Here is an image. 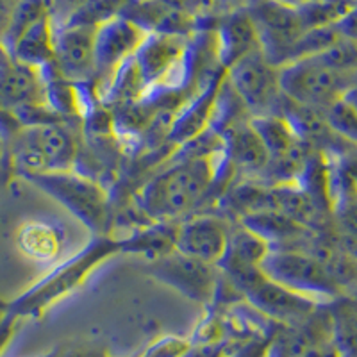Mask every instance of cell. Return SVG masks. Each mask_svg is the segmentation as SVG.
<instances>
[{
    "label": "cell",
    "mask_w": 357,
    "mask_h": 357,
    "mask_svg": "<svg viewBox=\"0 0 357 357\" xmlns=\"http://www.w3.org/2000/svg\"><path fill=\"white\" fill-rule=\"evenodd\" d=\"M227 162L225 149L181 158L142 188L138 207L143 215L162 223L186 218L209 197Z\"/></svg>",
    "instance_id": "6da1fadb"
},
{
    "label": "cell",
    "mask_w": 357,
    "mask_h": 357,
    "mask_svg": "<svg viewBox=\"0 0 357 357\" xmlns=\"http://www.w3.org/2000/svg\"><path fill=\"white\" fill-rule=\"evenodd\" d=\"M9 146L22 175L75 170L81 152L77 136L65 122L18 127Z\"/></svg>",
    "instance_id": "7a4b0ae2"
},
{
    "label": "cell",
    "mask_w": 357,
    "mask_h": 357,
    "mask_svg": "<svg viewBox=\"0 0 357 357\" xmlns=\"http://www.w3.org/2000/svg\"><path fill=\"white\" fill-rule=\"evenodd\" d=\"M33 184L61 202L77 220L93 232H104L109 225L111 204L107 191L97 178L75 170L27 174Z\"/></svg>",
    "instance_id": "3957f363"
},
{
    "label": "cell",
    "mask_w": 357,
    "mask_h": 357,
    "mask_svg": "<svg viewBox=\"0 0 357 357\" xmlns=\"http://www.w3.org/2000/svg\"><path fill=\"white\" fill-rule=\"evenodd\" d=\"M357 72H340L317 57L293 61L279 68L280 91L288 100L317 111H327L343 100Z\"/></svg>",
    "instance_id": "277c9868"
},
{
    "label": "cell",
    "mask_w": 357,
    "mask_h": 357,
    "mask_svg": "<svg viewBox=\"0 0 357 357\" xmlns=\"http://www.w3.org/2000/svg\"><path fill=\"white\" fill-rule=\"evenodd\" d=\"M223 273V272H222ZM248 304L264 317L280 325H296L312 317L321 304L280 286L263 272V268H245L232 273H223Z\"/></svg>",
    "instance_id": "5b68a950"
},
{
    "label": "cell",
    "mask_w": 357,
    "mask_h": 357,
    "mask_svg": "<svg viewBox=\"0 0 357 357\" xmlns=\"http://www.w3.org/2000/svg\"><path fill=\"white\" fill-rule=\"evenodd\" d=\"M261 268L280 286L321 305L343 296L324 264L301 248H270Z\"/></svg>",
    "instance_id": "8992f818"
},
{
    "label": "cell",
    "mask_w": 357,
    "mask_h": 357,
    "mask_svg": "<svg viewBox=\"0 0 357 357\" xmlns=\"http://www.w3.org/2000/svg\"><path fill=\"white\" fill-rule=\"evenodd\" d=\"M149 93L168 91L183 84L191 66V43L188 36L151 33L134 56Z\"/></svg>",
    "instance_id": "52a82bcc"
},
{
    "label": "cell",
    "mask_w": 357,
    "mask_h": 357,
    "mask_svg": "<svg viewBox=\"0 0 357 357\" xmlns=\"http://www.w3.org/2000/svg\"><path fill=\"white\" fill-rule=\"evenodd\" d=\"M247 13L256 27L263 56L277 68L288 65L293 45L305 33L298 9L279 0H252Z\"/></svg>",
    "instance_id": "ba28073f"
},
{
    "label": "cell",
    "mask_w": 357,
    "mask_h": 357,
    "mask_svg": "<svg viewBox=\"0 0 357 357\" xmlns=\"http://www.w3.org/2000/svg\"><path fill=\"white\" fill-rule=\"evenodd\" d=\"M149 273L162 284L183 293L190 301L199 304H213L222 282L218 264L195 259L177 250L149 259Z\"/></svg>",
    "instance_id": "9c48e42d"
},
{
    "label": "cell",
    "mask_w": 357,
    "mask_h": 357,
    "mask_svg": "<svg viewBox=\"0 0 357 357\" xmlns=\"http://www.w3.org/2000/svg\"><path fill=\"white\" fill-rule=\"evenodd\" d=\"M151 33L129 18L116 15L97 25L95 34V89L106 95L111 81L127 61H130Z\"/></svg>",
    "instance_id": "30bf717a"
},
{
    "label": "cell",
    "mask_w": 357,
    "mask_h": 357,
    "mask_svg": "<svg viewBox=\"0 0 357 357\" xmlns=\"http://www.w3.org/2000/svg\"><path fill=\"white\" fill-rule=\"evenodd\" d=\"M227 81L252 118L279 113L284 98L280 91L279 68L268 61L261 50L232 65L227 70Z\"/></svg>",
    "instance_id": "8fae6325"
},
{
    "label": "cell",
    "mask_w": 357,
    "mask_h": 357,
    "mask_svg": "<svg viewBox=\"0 0 357 357\" xmlns=\"http://www.w3.org/2000/svg\"><path fill=\"white\" fill-rule=\"evenodd\" d=\"M95 34L97 25H56L54 70L73 84H88L95 79Z\"/></svg>",
    "instance_id": "7c38bea8"
},
{
    "label": "cell",
    "mask_w": 357,
    "mask_h": 357,
    "mask_svg": "<svg viewBox=\"0 0 357 357\" xmlns=\"http://www.w3.org/2000/svg\"><path fill=\"white\" fill-rule=\"evenodd\" d=\"M231 223L215 215H197L175 229V250L195 259L220 264L229 245Z\"/></svg>",
    "instance_id": "4fadbf2b"
},
{
    "label": "cell",
    "mask_w": 357,
    "mask_h": 357,
    "mask_svg": "<svg viewBox=\"0 0 357 357\" xmlns=\"http://www.w3.org/2000/svg\"><path fill=\"white\" fill-rule=\"evenodd\" d=\"M250 120L229 127L220 136L223 138L229 165L238 174L261 178L268 175L270 155Z\"/></svg>",
    "instance_id": "5bb4252c"
},
{
    "label": "cell",
    "mask_w": 357,
    "mask_h": 357,
    "mask_svg": "<svg viewBox=\"0 0 357 357\" xmlns=\"http://www.w3.org/2000/svg\"><path fill=\"white\" fill-rule=\"evenodd\" d=\"M215 41L220 66L225 70L241 61L243 57L261 50L256 27L252 24L247 9L223 17L220 27L215 31Z\"/></svg>",
    "instance_id": "9a60e30c"
},
{
    "label": "cell",
    "mask_w": 357,
    "mask_h": 357,
    "mask_svg": "<svg viewBox=\"0 0 357 357\" xmlns=\"http://www.w3.org/2000/svg\"><path fill=\"white\" fill-rule=\"evenodd\" d=\"M54 36L56 25L49 17L27 29L8 49L9 56L33 68L45 70L54 65Z\"/></svg>",
    "instance_id": "2e32d148"
},
{
    "label": "cell",
    "mask_w": 357,
    "mask_h": 357,
    "mask_svg": "<svg viewBox=\"0 0 357 357\" xmlns=\"http://www.w3.org/2000/svg\"><path fill=\"white\" fill-rule=\"evenodd\" d=\"M333 343L340 357H357V304L340 296L327 304Z\"/></svg>",
    "instance_id": "e0dca14e"
},
{
    "label": "cell",
    "mask_w": 357,
    "mask_h": 357,
    "mask_svg": "<svg viewBox=\"0 0 357 357\" xmlns=\"http://www.w3.org/2000/svg\"><path fill=\"white\" fill-rule=\"evenodd\" d=\"M357 0H307L298 6V15L304 29H317L334 25Z\"/></svg>",
    "instance_id": "ac0fdd59"
},
{
    "label": "cell",
    "mask_w": 357,
    "mask_h": 357,
    "mask_svg": "<svg viewBox=\"0 0 357 357\" xmlns=\"http://www.w3.org/2000/svg\"><path fill=\"white\" fill-rule=\"evenodd\" d=\"M324 114L329 126L340 134L341 138L357 146V113L345 100L336 102L334 106L324 111Z\"/></svg>",
    "instance_id": "d6986e66"
},
{
    "label": "cell",
    "mask_w": 357,
    "mask_h": 357,
    "mask_svg": "<svg viewBox=\"0 0 357 357\" xmlns=\"http://www.w3.org/2000/svg\"><path fill=\"white\" fill-rule=\"evenodd\" d=\"M89 0H52V18L56 25H63L68 22L73 13Z\"/></svg>",
    "instance_id": "ffe728a7"
},
{
    "label": "cell",
    "mask_w": 357,
    "mask_h": 357,
    "mask_svg": "<svg viewBox=\"0 0 357 357\" xmlns=\"http://www.w3.org/2000/svg\"><path fill=\"white\" fill-rule=\"evenodd\" d=\"M334 27L343 40L357 43V2L334 24Z\"/></svg>",
    "instance_id": "44dd1931"
},
{
    "label": "cell",
    "mask_w": 357,
    "mask_h": 357,
    "mask_svg": "<svg viewBox=\"0 0 357 357\" xmlns=\"http://www.w3.org/2000/svg\"><path fill=\"white\" fill-rule=\"evenodd\" d=\"M18 2L20 0H0V45L4 43V38L9 31Z\"/></svg>",
    "instance_id": "7402d4cb"
},
{
    "label": "cell",
    "mask_w": 357,
    "mask_h": 357,
    "mask_svg": "<svg viewBox=\"0 0 357 357\" xmlns=\"http://www.w3.org/2000/svg\"><path fill=\"white\" fill-rule=\"evenodd\" d=\"M343 100H345L347 104H349V106L357 113V73H356V77H354L352 84H350L349 91H347L345 97H343Z\"/></svg>",
    "instance_id": "603a6c76"
},
{
    "label": "cell",
    "mask_w": 357,
    "mask_h": 357,
    "mask_svg": "<svg viewBox=\"0 0 357 357\" xmlns=\"http://www.w3.org/2000/svg\"><path fill=\"white\" fill-rule=\"evenodd\" d=\"M343 296H345V298H349V301H352L354 304H357V284L354 286V288H350Z\"/></svg>",
    "instance_id": "cb8c5ba5"
},
{
    "label": "cell",
    "mask_w": 357,
    "mask_h": 357,
    "mask_svg": "<svg viewBox=\"0 0 357 357\" xmlns=\"http://www.w3.org/2000/svg\"><path fill=\"white\" fill-rule=\"evenodd\" d=\"M279 2H284V4L295 6V8H298V6H302L304 2H307V0H279Z\"/></svg>",
    "instance_id": "d4e9b609"
},
{
    "label": "cell",
    "mask_w": 357,
    "mask_h": 357,
    "mask_svg": "<svg viewBox=\"0 0 357 357\" xmlns=\"http://www.w3.org/2000/svg\"><path fill=\"white\" fill-rule=\"evenodd\" d=\"M8 56H9L8 50H6L4 47H2V45H0V63L4 61V59H6V57H8Z\"/></svg>",
    "instance_id": "484cf974"
},
{
    "label": "cell",
    "mask_w": 357,
    "mask_h": 357,
    "mask_svg": "<svg viewBox=\"0 0 357 357\" xmlns=\"http://www.w3.org/2000/svg\"><path fill=\"white\" fill-rule=\"evenodd\" d=\"M4 154V139H2V134H0V155Z\"/></svg>",
    "instance_id": "4316f807"
},
{
    "label": "cell",
    "mask_w": 357,
    "mask_h": 357,
    "mask_svg": "<svg viewBox=\"0 0 357 357\" xmlns=\"http://www.w3.org/2000/svg\"><path fill=\"white\" fill-rule=\"evenodd\" d=\"M75 357H95V356H75Z\"/></svg>",
    "instance_id": "83f0119b"
}]
</instances>
